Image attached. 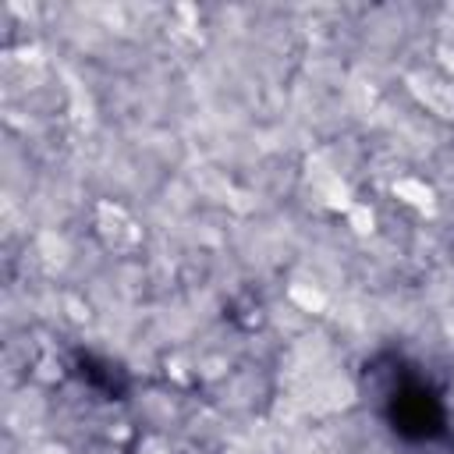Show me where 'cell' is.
Wrapping results in <instances>:
<instances>
[{
  "label": "cell",
  "mask_w": 454,
  "mask_h": 454,
  "mask_svg": "<svg viewBox=\"0 0 454 454\" xmlns=\"http://www.w3.org/2000/svg\"><path fill=\"white\" fill-rule=\"evenodd\" d=\"M411 89L422 96V103H426L429 110H436L440 117H454V85H450V82L419 74V78H411Z\"/></svg>",
  "instance_id": "obj_2"
},
{
  "label": "cell",
  "mask_w": 454,
  "mask_h": 454,
  "mask_svg": "<svg viewBox=\"0 0 454 454\" xmlns=\"http://www.w3.org/2000/svg\"><path fill=\"white\" fill-rule=\"evenodd\" d=\"M394 192H397V195H404V202H411V206H419V209L433 206V192H429L422 181L404 177V181H397V184H394Z\"/></svg>",
  "instance_id": "obj_3"
},
{
  "label": "cell",
  "mask_w": 454,
  "mask_h": 454,
  "mask_svg": "<svg viewBox=\"0 0 454 454\" xmlns=\"http://www.w3.org/2000/svg\"><path fill=\"white\" fill-rule=\"evenodd\" d=\"M96 231H99V238H103L114 252H131V248L138 245V227H135V220H131L121 206H114V202H99V209H96Z\"/></svg>",
  "instance_id": "obj_1"
}]
</instances>
